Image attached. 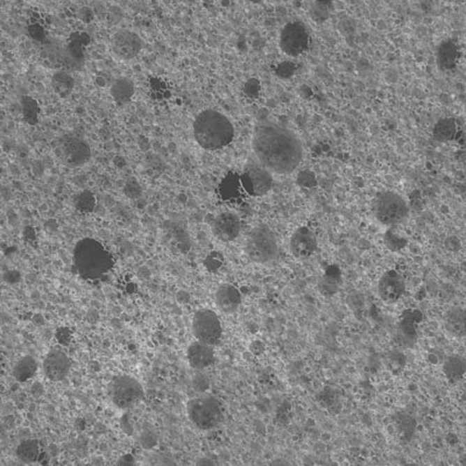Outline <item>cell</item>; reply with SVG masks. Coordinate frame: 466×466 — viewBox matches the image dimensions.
Wrapping results in <instances>:
<instances>
[{
	"label": "cell",
	"mask_w": 466,
	"mask_h": 466,
	"mask_svg": "<svg viewBox=\"0 0 466 466\" xmlns=\"http://www.w3.org/2000/svg\"><path fill=\"white\" fill-rule=\"evenodd\" d=\"M465 310L463 308H452L445 315V328L455 337H464L466 332Z\"/></svg>",
	"instance_id": "7402d4cb"
},
{
	"label": "cell",
	"mask_w": 466,
	"mask_h": 466,
	"mask_svg": "<svg viewBox=\"0 0 466 466\" xmlns=\"http://www.w3.org/2000/svg\"><path fill=\"white\" fill-rule=\"evenodd\" d=\"M29 36L38 43H43L47 38L48 31H47L46 20L40 15L31 19L29 25Z\"/></svg>",
	"instance_id": "f1b7e54d"
},
{
	"label": "cell",
	"mask_w": 466,
	"mask_h": 466,
	"mask_svg": "<svg viewBox=\"0 0 466 466\" xmlns=\"http://www.w3.org/2000/svg\"><path fill=\"white\" fill-rule=\"evenodd\" d=\"M216 303L225 314L234 313L241 303V292L232 285H223L216 292Z\"/></svg>",
	"instance_id": "ffe728a7"
},
{
	"label": "cell",
	"mask_w": 466,
	"mask_h": 466,
	"mask_svg": "<svg viewBox=\"0 0 466 466\" xmlns=\"http://www.w3.org/2000/svg\"><path fill=\"white\" fill-rule=\"evenodd\" d=\"M22 111L26 121L29 124H36L39 121L40 107L36 99L31 97H25L22 99Z\"/></svg>",
	"instance_id": "4dcf8cb0"
},
{
	"label": "cell",
	"mask_w": 466,
	"mask_h": 466,
	"mask_svg": "<svg viewBox=\"0 0 466 466\" xmlns=\"http://www.w3.org/2000/svg\"><path fill=\"white\" fill-rule=\"evenodd\" d=\"M135 95V84L128 78H119L113 82L111 96L116 104H126Z\"/></svg>",
	"instance_id": "cb8c5ba5"
},
{
	"label": "cell",
	"mask_w": 466,
	"mask_h": 466,
	"mask_svg": "<svg viewBox=\"0 0 466 466\" xmlns=\"http://www.w3.org/2000/svg\"><path fill=\"white\" fill-rule=\"evenodd\" d=\"M241 179L248 196H262L267 194L273 186L271 172L262 167H250L245 173L241 174Z\"/></svg>",
	"instance_id": "8fae6325"
},
{
	"label": "cell",
	"mask_w": 466,
	"mask_h": 466,
	"mask_svg": "<svg viewBox=\"0 0 466 466\" xmlns=\"http://www.w3.org/2000/svg\"><path fill=\"white\" fill-rule=\"evenodd\" d=\"M443 372L446 378L457 382L465 375V361L460 356H451L443 364Z\"/></svg>",
	"instance_id": "d4e9b609"
},
{
	"label": "cell",
	"mask_w": 466,
	"mask_h": 466,
	"mask_svg": "<svg viewBox=\"0 0 466 466\" xmlns=\"http://www.w3.org/2000/svg\"><path fill=\"white\" fill-rule=\"evenodd\" d=\"M61 152L64 161L74 167H80L88 163L91 156V151L88 144L74 135H66L62 138Z\"/></svg>",
	"instance_id": "7c38bea8"
},
{
	"label": "cell",
	"mask_w": 466,
	"mask_h": 466,
	"mask_svg": "<svg viewBox=\"0 0 466 466\" xmlns=\"http://www.w3.org/2000/svg\"><path fill=\"white\" fill-rule=\"evenodd\" d=\"M241 227V219L233 212H223L212 224L213 234L222 241H234L239 236Z\"/></svg>",
	"instance_id": "9a60e30c"
},
{
	"label": "cell",
	"mask_w": 466,
	"mask_h": 466,
	"mask_svg": "<svg viewBox=\"0 0 466 466\" xmlns=\"http://www.w3.org/2000/svg\"><path fill=\"white\" fill-rule=\"evenodd\" d=\"M151 92L153 97L156 99L165 98V96L170 93L166 83L161 78H153L151 81Z\"/></svg>",
	"instance_id": "d6a6232c"
},
{
	"label": "cell",
	"mask_w": 466,
	"mask_h": 466,
	"mask_svg": "<svg viewBox=\"0 0 466 466\" xmlns=\"http://www.w3.org/2000/svg\"><path fill=\"white\" fill-rule=\"evenodd\" d=\"M246 253L252 262L269 264L276 260L279 253L278 241L272 230L266 225H259L248 233Z\"/></svg>",
	"instance_id": "277c9868"
},
{
	"label": "cell",
	"mask_w": 466,
	"mask_h": 466,
	"mask_svg": "<svg viewBox=\"0 0 466 466\" xmlns=\"http://www.w3.org/2000/svg\"><path fill=\"white\" fill-rule=\"evenodd\" d=\"M142 43L140 36L131 31H119L112 38V50L116 57L123 60L135 59L140 50Z\"/></svg>",
	"instance_id": "4fadbf2b"
},
{
	"label": "cell",
	"mask_w": 466,
	"mask_h": 466,
	"mask_svg": "<svg viewBox=\"0 0 466 466\" xmlns=\"http://www.w3.org/2000/svg\"><path fill=\"white\" fill-rule=\"evenodd\" d=\"M329 8H331L330 3H316L314 8H311V15L314 20H325L329 17Z\"/></svg>",
	"instance_id": "836d02e7"
},
{
	"label": "cell",
	"mask_w": 466,
	"mask_h": 466,
	"mask_svg": "<svg viewBox=\"0 0 466 466\" xmlns=\"http://www.w3.org/2000/svg\"><path fill=\"white\" fill-rule=\"evenodd\" d=\"M109 396L118 408L130 409L142 401L144 389L135 378L121 375L113 379L110 384Z\"/></svg>",
	"instance_id": "52a82bcc"
},
{
	"label": "cell",
	"mask_w": 466,
	"mask_h": 466,
	"mask_svg": "<svg viewBox=\"0 0 466 466\" xmlns=\"http://www.w3.org/2000/svg\"><path fill=\"white\" fill-rule=\"evenodd\" d=\"M74 205L78 211L83 213L93 211L96 206L95 195L91 191H82L75 197Z\"/></svg>",
	"instance_id": "f546056e"
},
{
	"label": "cell",
	"mask_w": 466,
	"mask_h": 466,
	"mask_svg": "<svg viewBox=\"0 0 466 466\" xmlns=\"http://www.w3.org/2000/svg\"><path fill=\"white\" fill-rule=\"evenodd\" d=\"M457 126L451 119L441 121L436 125L435 128V137L439 139L441 142H448L455 137Z\"/></svg>",
	"instance_id": "1f68e13d"
},
{
	"label": "cell",
	"mask_w": 466,
	"mask_h": 466,
	"mask_svg": "<svg viewBox=\"0 0 466 466\" xmlns=\"http://www.w3.org/2000/svg\"><path fill=\"white\" fill-rule=\"evenodd\" d=\"M459 59V50L456 43L451 41L442 43L437 53V63L439 68L448 70L455 67Z\"/></svg>",
	"instance_id": "603a6c76"
},
{
	"label": "cell",
	"mask_w": 466,
	"mask_h": 466,
	"mask_svg": "<svg viewBox=\"0 0 466 466\" xmlns=\"http://www.w3.org/2000/svg\"><path fill=\"white\" fill-rule=\"evenodd\" d=\"M74 78L71 77V75L67 71H57V74L54 75L53 78H52L53 89L57 95L61 96V97H68L70 95L73 89H74Z\"/></svg>",
	"instance_id": "484cf974"
},
{
	"label": "cell",
	"mask_w": 466,
	"mask_h": 466,
	"mask_svg": "<svg viewBox=\"0 0 466 466\" xmlns=\"http://www.w3.org/2000/svg\"><path fill=\"white\" fill-rule=\"evenodd\" d=\"M193 331L197 342L213 346L222 338L223 329L215 311L202 309L195 314Z\"/></svg>",
	"instance_id": "ba28073f"
},
{
	"label": "cell",
	"mask_w": 466,
	"mask_h": 466,
	"mask_svg": "<svg viewBox=\"0 0 466 466\" xmlns=\"http://www.w3.org/2000/svg\"><path fill=\"white\" fill-rule=\"evenodd\" d=\"M386 244H387V246H389V248H392V250H399V248H403L405 243H403L401 238L396 239V238L394 237V234H389V236L386 237Z\"/></svg>",
	"instance_id": "d590c367"
},
{
	"label": "cell",
	"mask_w": 466,
	"mask_h": 466,
	"mask_svg": "<svg viewBox=\"0 0 466 466\" xmlns=\"http://www.w3.org/2000/svg\"><path fill=\"white\" fill-rule=\"evenodd\" d=\"M218 193L223 201L225 202H238L248 196L241 182V175L237 173L227 174L219 184Z\"/></svg>",
	"instance_id": "ac0fdd59"
},
{
	"label": "cell",
	"mask_w": 466,
	"mask_h": 466,
	"mask_svg": "<svg viewBox=\"0 0 466 466\" xmlns=\"http://www.w3.org/2000/svg\"><path fill=\"white\" fill-rule=\"evenodd\" d=\"M310 45V34L307 26L300 22H290L280 36L281 50L292 57L304 53Z\"/></svg>",
	"instance_id": "9c48e42d"
},
{
	"label": "cell",
	"mask_w": 466,
	"mask_h": 466,
	"mask_svg": "<svg viewBox=\"0 0 466 466\" xmlns=\"http://www.w3.org/2000/svg\"><path fill=\"white\" fill-rule=\"evenodd\" d=\"M188 361L191 368L196 370H204L213 364L215 352L211 346L203 343H191L188 347Z\"/></svg>",
	"instance_id": "d6986e66"
},
{
	"label": "cell",
	"mask_w": 466,
	"mask_h": 466,
	"mask_svg": "<svg viewBox=\"0 0 466 466\" xmlns=\"http://www.w3.org/2000/svg\"><path fill=\"white\" fill-rule=\"evenodd\" d=\"M125 193L128 195V197L135 198L138 197L139 195L142 194V188L139 186L137 181H130L126 183V187H125Z\"/></svg>",
	"instance_id": "e575fe53"
},
{
	"label": "cell",
	"mask_w": 466,
	"mask_h": 466,
	"mask_svg": "<svg viewBox=\"0 0 466 466\" xmlns=\"http://www.w3.org/2000/svg\"><path fill=\"white\" fill-rule=\"evenodd\" d=\"M74 265L78 274L88 280L105 276L113 267L114 260L109 250L100 241L84 238L74 248Z\"/></svg>",
	"instance_id": "3957f363"
},
{
	"label": "cell",
	"mask_w": 466,
	"mask_h": 466,
	"mask_svg": "<svg viewBox=\"0 0 466 466\" xmlns=\"http://www.w3.org/2000/svg\"><path fill=\"white\" fill-rule=\"evenodd\" d=\"M253 149L269 172L290 174L302 160V146L290 130L271 121H262L253 132Z\"/></svg>",
	"instance_id": "6da1fadb"
},
{
	"label": "cell",
	"mask_w": 466,
	"mask_h": 466,
	"mask_svg": "<svg viewBox=\"0 0 466 466\" xmlns=\"http://www.w3.org/2000/svg\"><path fill=\"white\" fill-rule=\"evenodd\" d=\"M90 43V36L84 32H75L68 38L62 50L60 63L66 69L77 70L84 64L85 50Z\"/></svg>",
	"instance_id": "30bf717a"
},
{
	"label": "cell",
	"mask_w": 466,
	"mask_h": 466,
	"mask_svg": "<svg viewBox=\"0 0 466 466\" xmlns=\"http://www.w3.org/2000/svg\"><path fill=\"white\" fill-rule=\"evenodd\" d=\"M36 371H38V363L34 358L29 356V357L22 358L17 363L13 373H15L17 380L26 382V380L32 378L33 375H36Z\"/></svg>",
	"instance_id": "4316f807"
},
{
	"label": "cell",
	"mask_w": 466,
	"mask_h": 466,
	"mask_svg": "<svg viewBox=\"0 0 466 466\" xmlns=\"http://www.w3.org/2000/svg\"><path fill=\"white\" fill-rule=\"evenodd\" d=\"M39 443L33 441V439L22 442V444L19 445L18 449H17V456L22 462H36V459L39 458Z\"/></svg>",
	"instance_id": "83f0119b"
},
{
	"label": "cell",
	"mask_w": 466,
	"mask_h": 466,
	"mask_svg": "<svg viewBox=\"0 0 466 466\" xmlns=\"http://www.w3.org/2000/svg\"><path fill=\"white\" fill-rule=\"evenodd\" d=\"M421 321V313L417 310L408 311L400 322L396 339L401 344L412 345L416 339V328L415 325Z\"/></svg>",
	"instance_id": "44dd1931"
},
{
	"label": "cell",
	"mask_w": 466,
	"mask_h": 466,
	"mask_svg": "<svg viewBox=\"0 0 466 466\" xmlns=\"http://www.w3.org/2000/svg\"><path fill=\"white\" fill-rule=\"evenodd\" d=\"M80 18H81L82 22H91L93 20V12L91 11V8H82L80 11Z\"/></svg>",
	"instance_id": "8d00e7d4"
},
{
	"label": "cell",
	"mask_w": 466,
	"mask_h": 466,
	"mask_svg": "<svg viewBox=\"0 0 466 466\" xmlns=\"http://www.w3.org/2000/svg\"><path fill=\"white\" fill-rule=\"evenodd\" d=\"M194 135L202 149L217 151L232 142L234 130L224 114L215 110H205L195 119Z\"/></svg>",
	"instance_id": "7a4b0ae2"
},
{
	"label": "cell",
	"mask_w": 466,
	"mask_h": 466,
	"mask_svg": "<svg viewBox=\"0 0 466 466\" xmlns=\"http://www.w3.org/2000/svg\"><path fill=\"white\" fill-rule=\"evenodd\" d=\"M406 286L403 276L396 271H389L379 280V296L385 303H396L405 293Z\"/></svg>",
	"instance_id": "5bb4252c"
},
{
	"label": "cell",
	"mask_w": 466,
	"mask_h": 466,
	"mask_svg": "<svg viewBox=\"0 0 466 466\" xmlns=\"http://www.w3.org/2000/svg\"><path fill=\"white\" fill-rule=\"evenodd\" d=\"M188 416L201 430H210L223 421L222 405L213 396H198L190 400L187 406Z\"/></svg>",
	"instance_id": "5b68a950"
},
{
	"label": "cell",
	"mask_w": 466,
	"mask_h": 466,
	"mask_svg": "<svg viewBox=\"0 0 466 466\" xmlns=\"http://www.w3.org/2000/svg\"><path fill=\"white\" fill-rule=\"evenodd\" d=\"M375 215L384 225H396L408 216V206L401 196L394 193H382L373 203Z\"/></svg>",
	"instance_id": "8992f818"
},
{
	"label": "cell",
	"mask_w": 466,
	"mask_h": 466,
	"mask_svg": "<svg viewBox=\"0 0 466 466\" xmlns=\"http://www.w3.org/2000/svg\"><path fill=\"white\" fill-rule=\"evenodd\" d=\"M290 251L297 259H307L314 255L317 248V239L309 227L296 230L290 239Z\"/></svg>",
	"instance_id": "2e32d148"
},
{
	"label": "cell",
	"mask_w": 466,
	"mask_h": 466,
	"mask_svg": "<svg viewBox=\"0 0 466 466\" xmlns=\"http://www.w3.org/2000/svg\"><path fill=\"white\" fill-rule=\"evenodd\" d=\"M70 370V361L67 354L61 351H53L43 361V372L52 382H61L67 377Z\"/></svg>",
	"instance_id": "e0dca14e"
}]
</instances>
